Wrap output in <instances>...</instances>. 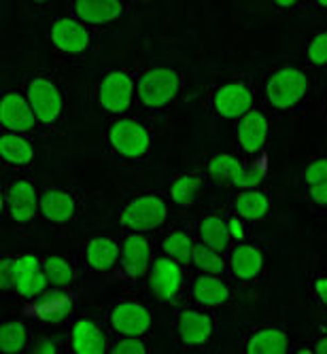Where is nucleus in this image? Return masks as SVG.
I'll use <instances>...</instances> for the list:
<instances>
[{
  "label": "nucleus",
  "instance_id": "1",
  "mask_svg": "<svg viewBox=\"0 0 327 354\" xmlns=\"http://www.w3.org/2000/svg\"><path fill=\"white\" fill-rule=\"evenodd\" d=\"M173 337L181 350H206L217 337V318L198 304L177 308L173 314Z\"/></svg>",
  "mask_w": 327,
  "mask_h": 354
},
{
  "label": "nucleus",
  "instance_id": "2",
  "mask_svg": "<svg viewBox=\"0 0 327 354\" xmlns=\"http://www.w3.org/2000/svg\"><path fill=\"white\" fill-rule=\"evenodd\" d=\"M168 198L145 191L123 204L119 212V223L125 234H151L168 223Z\"/></svg>",
  "mask_w": 327,
  "mask_h": 354
},
{
  "label": "nucleus",
  "instance_id": "3",
  "mask_svg": "<svg viewBox=\"0 0 327 354\" xmlns=\"http://www.w3.org/2000/svg\"><path fill=\"white\" fill-rule=\"evenodd\" d=\"M109 149L123 162H145L151 157L153 140L147 125L134 117H115L107 127Z\"/></svg>",
  "mask_w": 327,
  "mask_h": 354
},
{
  "label": "nucleus",
  "instance_id": "4",
  "mask_svg": "<svg viewBox=\"0 0 327 354\" xmlns=\"http://www.w3.org/2000/svg\"><path fill=\"white\" fill-rule=\"evenodd\" d=\"M183 77L177 68L170 66H153L147 68L136 79L139 102L149 111H161L170 106L181 93Z\"/></svg>",
  "mask_w": 327,
  "mask_h": 354
},
{
  "label": "nucleus",
  "instance_id": "5",
  "mask_svg": "<svg viewBox=\"0 0 327 354\" xmlns=\"http://www.w3.org/2000/svg\"><path fill=\"white\" fill-rule=\"evenodd\" d=\"M3 202L7 216L19 227H30L41 216V189L26 174H15L5 183Z\"/></svg>",
  "mask_w": 327,
  "mask_h": 354
},
{
  "label": "nucleus",
  "instance_id": "6",
  "mask_svg": "<svg viewBox=\"0 0 327 354\" xmlns=\"http://www.w3.org/2000/svg\"><path fill=\"white\" fill-rule=\"evenodd\" d=\"M310 91V79L300 66H281L266 81V98L279 113L293 111Z\"/></svg>",
  "mask_w": 327,
  "mask_h": 354
},
{
  "label": "nucleus",
  "instance_id": "7",
  "mask_svg": "<svg viewBox=\"0 0 327 354\" xmlns=\"http://www.w3.org/2000/svg\"><path fill=\"white\" fill-rule=\"evenodd\" d=\"M136 98V81L121 68L107 71L96 85V102L103 113L111 117H123Z\"/></svg>",
  "mask_w": 327,
  "mask_h": 354
},
{
  "label": "nucleus",
  "instance_id": "8",
  "mask_svg": "<svg viewBox=\"0 0 327 354\" xmlns=\"http://www.w3.org/2000/svg\"><path fill=\"white\" fill-rule=\"evenodd\" d=\"M147 282L151 288V295L159 304H177L185 291H187V276H185V266L175 261L173 257L157 252L153 257L151 270L147 274Z\"/></svg>",
  "mask_w": 327,
  "mask_h": 354
},
{
  "label": "nucleus",
  "instance_id": "9",
  "mask_svg": "<svg viewBox=\"0 0 327 354\" xmlns=\"http://www.w3.org/2000/svg\"><path fill=\"white\" fill-rule=\"evenodd\" d=\"M24 93L41 125L53 127L64 117V95L58 83L45 75H32L24 83Z\"/></svg>",
  "mask_w": 327,
  "mask_h": 354
},
{
  "label": "nucleus",
  "instance_id": "10",
  "mask_svg": "<svg viewBox=\"0 0 327 354\" xmlns=\"http://www.w3.org/2000/svg\"><path fill=\"white\" fill-rule=\"evenodd\" d=\"M107 325L115 335L147 337L153 327V312L136 299H119L107 310Z\"/></svg>",
  "mask_w": 327,
  "mask_h": 354
},
{
  "label": "nucleus",
  "instance_id": "11",
  "mask_svg": "<svg viewBox=\"0 0 327 354\" xmlns=\"http://www.w3.org/2000/svg\"><path fill=\"white\" fill-rule=\"evenodd\" d=\"M75 306L77 299L73 295V288H60V286H49L37 299L28 301L30 314L45 327L67 325L75 314Z\"/></svg>",
  "mask_w": 327,
  "mask_h": 354
},
{
  "label": "nucleus",
  "instance_id": "12",
  "mask_svg": "<svg viewBox=\"0 0 327 354\" xmlns=\"http://www.w3.org/2000/svg\"><path fill=\"white\" fill-rule=\"evenodd\" d=\"M49 286L51 284L43 268V257L35 252H21L13 257V293L19 299H37Z\"/></svg>",
  "mask_w": 327,
  "mask_h": 354
},
{
  "label": "nucleus",
  "instance_id": "13",
  "mask_svg": "<svg viewBox=\"0 0 327 354\" xmlns=\"http://www.w3.org/2000/svg\"><path fill=\"white\" fill-rule=\"evenodd\" d=\"M227 274L232 282L253 284L266 274V252L259 244L247 240L236 242L227 250Z\"/></svg>",
  "mask_w": 327,
  "mask_h": 354
},
{
  "label": "nucleus",
  "instance_id": "14",
  "mask_svg": "<svg viewBox=\"0 0 327 354\" xmlns=\"http://www.w3.org/2000/svg\"><path fill=\"white\" fill-rule=\"evenodd\" d=\"M109 325L91 316H77L69 329V352L73 354H111L113 337Z\"/></svg>",
  "mask_w": 327,
  "mask_h": 354
},
{
  "label": "nucleus",
  "instance_id": "15",
  "mask_svg": "<svg viewBox=\"0 0 327 354\" xmlns=\"http://www.w3.org/2000/svg\"><path fill=\"white\" fill-rule=\"evenodd\" d=\"M211 104L217 117L238 121L242 115L255 109V91L247 81H225L213 91Z\"/></svg>",
  "mask_w": 327,
  "mask_h": 354
},
{
  "label": "nucleus",
  "instance_id": "16",
  "mask_svg": "<svg viewBox=\"0 0 327 354\" xmlns=\"http://www.w3.org/2000/svg\"><path fill=\"white\" fill-rule=\"evenodd\" d=\"M153 240L149 234H125L121 240L119 272L130 280H145L153 263Z\"/></svg>",
  "mask_w": 327,
  "mask_h": 354
},
{
  "label": "nucleus",
  "instance_id": "17",
  "mask_svg": "<svg viewBox=\"0 0 327 354\" xmlns=\"http://www.w3.org/2000/svg\"><path fill=\"white\" fill-rule=\"evenodd\" d=\"M94 43L91 26L79 21L77 17H58L51 24V45L64 55L79 57L89 51Z\"/></svg>",
  "mask_w": 327,
  "mask_h": 354
},
{
  "label": "nucleus",
  "instance_id": "18",
  "mask_svg": "<svg viewBox=\"0 0 327 354\" xmlns=\"http://www.w3.org/2000/svg\"><path fill=\"white\" fill-rule=\"evenodd\" d=\"M79 198L77 193L64 187L41 189V216L53 227H67L77 216Z\"/></svg>",
  "mask_w": 327,
  "mask_h": 354
},
{
  "label": "nucleus",
  "instance_id": "19",
  "mask_svg": "<svg viewBox=\"0 0 327 354\" xmlns=\"http://www.w3.org/2000/svg\"><path fill=\"white\" fill-rule=\"evenodd\" d=\"M0 125L5 132H17V134H32L39 125L37 115L32 111L26 93H19L15 89H7L0 100Z\"/></svg>",
  "mask_w": 327,
  "mask_h": 354
},
{
  "label": "nucleus",
  "instance_id": "20",
  "mask_svg": "<svg viewBox=\"0 0 327 354\" xmlns=\"http://www.w3.org/2000/svg\"><path fill=\"white\" fill-rule=\"evenodd\" d=\"M191 299L209 310H217L223 306H230L234 301V286L225 276L213 274H195L189 282Z\"/></svg>",
  "mask_w": 327,
  "mask_h": 354
},
{
  "label": "nucleus",
  "instance_id": "21",
  "mask_svg": "<svg viewBox=\"0 0 327 354\" xmlns=\"http://www.w3.org/2000/svg\"><path fill=\"white\" fill-rule=\"evenodd\" d=\"M268 136H270V121L264 111L251 109L247 115H242L238 119L236 138H238V147L245 155L259 157L268 145Z\"/></svg>",
  "mask_w": 327,
  "mask_h": 354
},
{
  "label": "nucleus",
  "instance_id": "22",
  "mask_svg": "<svg viewBox=\"0 0 327 354\" xmlns=\"http://www.w3.org/2000/svg\"><path fill=\"white\" fill-rule=\"evenodd\" d=\"M242 352L247 354H289L291 335L285 327L261 325L253 327L242 337Z\"/></svg>",
  "mask_w": 327,
  "mask_h": 354
},
{
  "label": "nucleus",
  "instance_id": "23",
  "mask_svg": "<svg viewBox=\"0 0 327 354\" xmlns=\"http://www.w3.org/2000/svg\"><path fill=\"white\" fill-rule=\"evenodd\" d=\"M121 242L109 236H91L83 248V261L91 274H109L119 268Z\"/></svg>",
  "mask_w": 327,
  "mask_h": 354
},
{
  "label": "nucleus",
  "instance_id": "24",
  "mask_svg": "<svg viewBox=\"0 0 327 354\" xmlns=\"http://www.w3.org/2000/svg\"><path fill=\"white\" fill-rule=\"evenodd\" d=\"M123 0H73V17L87 26H109L123 17Z\"/></svg>",
  "mask_w": 327,
  "mask_h": 354
},
{
  "label": "nucleus",
  "instance_id": "25",
  "mask_svg": "<svg viewBox=\"0 0 327 354\" xmlns=\"http://www.w3.org/2000/svg\"><path fill=\"white\" fill-rule=\"evenodd\" d=\"M232 212L240 214L249 223H257V221L268 218V214L272 212L270 191L264 189V187L236 191L234 198H232Z\"/></svg>",
  "mask_w": 327,
  "mask_h": 354
},
{
  "label": "nucleus",
  "instance_id": "26",
  "mask_svg": "<svg viewBox=\"0 0 327 354\" xmlns=\"http://www.w3.org/2000/svg\"><path fill=\"white\" fill-rule=\"evenodd\" d=\"M195 236H198L200 242H204L206 246L227 252L232 248L234 240L230 236V227H227V216L221 214H202L198 218V225H195Z\"/></svg>",
  "mask_w": 327,
  "mask_h": 354
},
{
  "label": "nucleus",
  "instance_id": "27",
  "mask_svg": "<svg viewBox=\"0 0 327 354\" xmlns=\"http://www.w3.org/2000/svg\"><path fill=\"white\" fill-rule=\"evenodd\" d=\"M0 155H3L5 164L13 168H30L35 164V145L28 138V134H17V132H5L0 136Z\"/></svg>",
  "mask_w": 327,
  "mask_h": 354
},
{
  "label": "nucleus",
  "instance_id": "28",
  "mask_svg": "<svg viewBox=\"0 0 327 354\" xmlns=\"http://www.w3.org/2000/svg\"><path fill=\"white\" fill-rule=\"evenodd\" d=\"M198 242V236H193L191 230L187 227H173L159 240V252L173 257L175 261H179L185 268H191V257L193 248Z\"/></svg>",
  "mask_w": 327,
  "mask_h": 354
},
{
  "label": "nucleus",
  "instance_id": "29",
  "mask_svg": "<svg viewBox=\"0 0 327 354\" xmlns=\"http://www.w3.org/2000/svg\"><path fill=\"white\" fill-rule=\"evenodd\" d=\"M206 187L204 176L200 174H179L173 178L170 187H168V202L177 208H189L198 202V198L202 196V191Z\"/></svg>",
  "mask_w": 327,
  "mask_h": 354
},
{
  "label": "nucleus",
  "instance_id": "30",
  "mask_svg": "<svg viewBox=\"0 0 327 354\" xmlns=\"http://www.w3.org/2000/svg\"><path fill=\"white\" fill-rule=\"evenodd\" d=\"M191 268L198 274H213V276H225L227 274V252L215 250L206 246L204 242H195Z\"/></svg>",
  "mask_w": 327,
  "mask_h": 354
},
{
  "label": "nucleus",
  "instance_id": "31",
  "mask_svg": "<svg viewBox=\"0 0 327 354\" xmlns=\"http://www.w3.org/2000/svg\"><path fill=\"white\" fill-rule=\"evenodd\" d=\"M32 342V331L26 320L21 318H9L3 323L0 329V346L7 354H17L30 348Z\"/></svg>",
  "mask_w": 327,
  "mask_h": 354
},
{
  "label": "nucleus",
  "instance_id": "32",
  "mask_svg": "<svg viewBox=\"0 0 327 354\" xmlns=\"http://www.w3.org/2000/svg\"><path fill=\"white\" fill-rule=\"evenodd\" d=\"M43 268L49 278L51 286L60 288H73L77 282V270L75 266L62 254H45L43 257Z\"/></svg>",
  "mask_w": 327,
  "mask_h": 354
},
{
  "label": "nucleus",
  "instance_id": "33",
  "mask_svg": "<svg viewBox=\"0 0 327 354\" xmlns=\"http://www.w3.org/2000/svg\"><path fill=\"white\" fill-rule=\"evenodd\" d=\"M245 168V162L238 155L232 153H215L206 162V176L217 183H230L234 176L240 174Z\"/></svg>",
  "mask_w": 327,
  "mask_h": 354
},
{
  "label": "nucleus",
  "instance_id": "34",
  "mask_svg": "<svg viewBox=\"0 0 327 354\" xmlns=\"http://www.w3.org/2000/svg\"><path fill=\"white\" fill-rule=\"evenodd\" d=\"M266 178H268V168H266V157H255V162H253V166H245L242 170H240V174L238 176H234L230 183V185L234 191H245V189H257V187H264V183H266Z\"/></svg>",
  "mask_w": 327,
  "mask_h": 354
},
{
  "label": "nucleus",
  "instance_id": "35",
  "mask_svg": "<svg viewBox=\"0 0 327 354\" xmlns=\"http://www.w3.org/2000/svg\"><path fill=\"white\" fill-rule=\"evenodd\" d=\"M149 350L147 337L139 335H117L111 346V354H147Z\"/></svg>",
  "mask_w": 327,
  "mask_h": 354
},
{
  "label": "nucleus",
  "instance_id": "36",
  "mask_svg": "<svg viewBox=\"0 0 327 354\" xmlns=\"http://www.w3.org/2000/svg\"><path fill=\"white\" fill-rule=\"evenodd\" d=\"M306 57L312 66H327V32L315 35L306 47Z\"/></svg>",
  "mask_w": 327,
  "mask_h": 354
},
{
  "label": "nucleus",
  "instance_id": "37",
  "mask_svg": "<svg viewBox=\"0 0 327 354\" xmlns=\"http://www.w3.org/2000/svg\"><path fill=\"white\" fill-rule=\"evenodd\" d=\"M28 352L32 354H64L69 352V346H62L60 339L51 335H32Z\"/></svg>",
  "mask_w": 327,
  "mask_h": 354
},
{
  "label": "nucleus",
  "instance_id": "38",
  "mask_svg": "<svg viewBox=\"0 0 327 354\" xmlns=\"http://www.w3.org/2000/svg\"><path fill=\"white\" fill-rule=\"evenodd\" d=\"M302 180L306 183V187L327 180V155H325V157L315 159V162H310V164L304 168V172H302Z\"/></svg>",
  "mask_w": 327,
  "mask_h": 354
},
{
  "label": "nucleus",
  "instance_id": "39",
  "mask_svg": "<svg viewBox=\"0 0 327 354\" xmlns=\"http://www.w3.org/2000/svg\"><path fill=\"white\" fill-rule=\"evenodd\" d=\"M227 227H230V236H232V240H234V244L236 242H247L249 240V221L247 218H242L240 214H236V212H232L230 216H227Z\"/></svg>",
  "mask_w": 327,
  "mask_h": 354
},
{
  "label": "nucleus",
  "instance_id": "40",
  "mask_svg": "<svg viewBox=\"0 0 327 354\" xmlns=\"http://www.w3.org/2000/svg\"><path fill=\"white\" fill-rule=\"evenodd\" d=\"M0 288L3 293H13V257H3L0 261Z\"/></svg>",
  "mask_w": 327,
  "mask_h": 354
},
{
  "label": "nucleus",
  "instance_id": "41",
  "mask_svg": "<svg viewBox=\"0 0 327 354\" xmlns=\"http://www.w3.org/2000/svg\"><path fill=\"white\" fill-rule=\"evenodd\" d=\"M310 293L319 306L327 308V274H315L310 278Z\"/></svg>",
  "mask_w": 327,
  "mask_h": 354
},
{
  "label": "nucleus",
  "instance_id": "42",
  "mask_svg": "<svg viewBox=\"0 0 327 354\" xmlns=\"http://www.w3.org/2000/svg\"><path fill=\"white\" fill-rule=\"evenodd\" d=\"M308 200H310L312 206H317L321 210H327V180L308 187Z\"/></svg>",
  "mask_w": 327,
  "mask_h": 354
},
{
  "label": "nucleus",
  "instance_id": "43",
  "mask_svg": "<svg viewBox=\"0 0 327 354\" xmlns=\"http://www.w3.org/2000/svg\"><path fill=\"white\" fill-rule=\"evenodd\" d=\"M312 354H327V333H321L312 339V346H310Z\"/></svg>",
  "mask_w": 327,
  "mask_h": 354
},
{
  "label": "nucleus",
  "instance_id": "44",
  "mask_svg": "<svg viewBox=\"0 0 327 354\" xmlns=\"http://www.w3.org/2000/svg\"><path fill=\"white\" fill-rule=\"evenodd\" d=\"M300 3V0H272V5L279 7V9H293Z\"/></svg>",
  "mask_w": 327,
  "mask_h": 354
},
{
  "label": "nucleus",
  "instance_id": "45",
  "mask_svg": "<svg viewBox=\"0 0 327 354\" xmlns=\"http://www.w3.org/2000/svg\"><path fill=\"white\" fill-rule=\"evenodd\" d=\"M315 3H317L321 9H327V0H315Z\"/></svg>",
  "mask_w": 327,
  "mask_h": 354
},
{
  "label": "nucleus",
  "instance_id": "46",
  "mask_svg": "<svg viewBox=\"0 0 327 354\" xmlns=\"http://www.w3.org/2000/svg\"><path fill=\"white\" fill-rule=\"evenodd\" d=\"M35 5H47V3H51V0H32Z\"/></svg>",
  "mask_w": 327,
  "mask_h": 354
}]
</instances>
